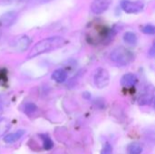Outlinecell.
I'll list each match as a JSON object with an SVG mask.
<instances>
[{"mask_svg": "<svg viewBox=\"0 0 155 154\" xmlns=\"http://www.w3.org/2000/svg\"><path fill=\"white\" fill-rule=\"evenodd\" d=\"M52 79L57 83H64L67 79V73L62 68L56 69L52 74Z\"/></svg>", "mask_w": 155, "mask_h": 154, "instance_id": "obj_9", "label": "cell"}, {"mask_svg": "<svg viewBox=\"0 0 155 154\" xmlns=\"http://www.w3.org/2000/svg\"><path fill=\"white\" fill-rule=\"evenodd\" d=\"M110 58L116 64L121 66H125L131 64L134 60V54L129 49L124 46H119L112 51L110 54Z\"/></svg>", "mask_w": 155, "mask_h": 154, "instance_id": "obj_2", "label": "cell"}, {"mask_svg": "<svg viewBox=\"0 0 155 154\" xmlns=\"http://www.w3.org/2000/svg\"><path fill=\"white\" fill-rule=\"evenodd\" d=\"M101 154H113V147L110 143H106L104 147V150L102 151Z\"/></svg>", "mask_w": 155, "mask_h": 154, "instance_id": "obj_18", "label": "cell"}, {"mask_svg": "<svg viewBox=\"0 0 155 154\" xmlns=\"http://www.w3.org/2000/svg\"><path fill=\"white\" fill-rule=\"evenodd\" d=\"M153 90L149 91L148 89H146L143 93L140 96L139 98V103L141 105H146V104H150L151 102L153 101Z\"/></svg>", "mask_w": 155, "mask_h": 154, "instance_id": "obj_10", "label": "cell"}, {"mask_svg": "<svg viewBox=\"0 0 155 154\" xmlns=\"http://www.w3.org/2000/svg\"><path fill=\"white\" fill-rule=\"evenodd\" d=\"M142 32L145 34H155V25H151V24H147L144 25L141 27Z\"/></svg>", "mask_w": 155, "mask_h": 154, "instance_id": "obj_15", "label": "cell"}, {"mask_svg": "<svg viewBox=\"0 0 155 154\" xmlns=\"http://www.w3.org/2000/svg\"><path fill=\"white\" fill-rule=\"evenodd\" d=\"M9 126L10 124L6 119H0V137L8 131Z\"/></svg>", "mask_w": 155, "mask_h": 154, "instance_id": "obj_14", "label": "cell"}, {"mask_svg": "<svg viewBox=\"0 0 155 154\" xmlns=\"http://www.w3.org/2000/svg\"><path fill=\"white\" fill-rule=\"evenodd\" d=\"M121 7L127 14H138L143 10L144 4L141 1L122 0Z\"/></svg>", "mask_w": 155, "mask_h": 154, "instance_id": "obj_4", "label": "cell"}, {"mask_svg": "<svg viewBox=\"0 0 155 154\" xmlns=\"http://www.w3.org/2000/svg\"><path fill=\"white\" fill-rule=\"evenodd\" d=\"M36 109H37L36 105H35V104H34V103H26V104L25 105V107H24V111H25V113H27V114L34 113L36 111Z\"/></svg>", "mask_w": 155, "mask_h": 154, "instance_id": "obj_16", "label": "cell"}, {"mask_svg": "<svg viewBox=\"0 0 155 154\" xmlns=\"http://www.w3.org/2000/svg\"><path fill=\"white\" fill-rule=\"evenodd\" d=\"M153 46L155 47V39H154V41H153Z\"/></svg>", "mask_w": 155, "mask_h": 154, "instance_id": "obj_23", "label": "cell"}, {"mask_svg": "<svg viewBox=\"0 0 155 154\" xmlns=\"http://www.w3.org/2000/svg\"><path fill=\"white\" fill-rule=\"evenodd\" d=\"M112 0H94L91 5V11L94 15L104 13L111 5Z\"/></svg>", "mask_w": 155, "mask_h": 154, "instance_id": "obj_5", "label": "cell"}, {"mask_svg": "<svg viewBox=\"0 0 155 154\" xmlns=\"http://www.w3.org/2000/svg\"><path fill=\"white\" fill-rule=\"evenodd\" d=\"M21 0H0V5H9L15 3H17Z\"/></svg>", "mask_w": 155, "mask_h": 154, "instance_id": "obj_20", "label": "cell"}, {"mask_svg": "<svg viewBox=\"0 0 155 154\" xmlns=\"http://www.w3.org/2000/svg\"><path fill=\"white\" fill-rule=\"evenodd\" d=\"M149 55L151 56V57H155V47L153 45L151 48H150V50H149Z\"/></svg>", "mask_w": 155, "mask_h": 154, "instance_id": "obj_21", "label": "cell"}, {"mask_svg": "<svg viewBox=\"0 0 155 154\" xmlns=\"http://www.w3.org/2000/svg\"><path fill=\"white\" fill-rule=\"evenodd\" d=\"M124 41L130 45H136L138 43V37L137 35L133 32H126L124 34Z\"/></svg>", "mask_w": 155, "mask_h": 154, "instance_id": "obj_12", "label": "cell"}, {"mask_svg": "<svg viewBox=\"0 0 155 154\" xmlns=\"http://www.w3.org/2000/svg\"><path fill=\"white\" fill-rule=\"evenodd\" d=\"M17 19V13L15 11H8L0 16V26L9 27L15 24Z\"/></svg>", "mask_w": 155, "mask_h": 154, "instance_id": "obj_6", "label": "cell"}, {"mask_svg": "<svg viewBox=\"0 0 155 154\" xmlns=\"http://www.w3.org/2000/svg\"><path fill=\"white\" fill-rule=\"evenodd\" d=\"M42 139H43V142H44V147L45 150H50L52 147H53V142L52 140L47 136V135H41Z\"/></svg>", "mask_w": 155, "mask_h": 154, "instance_id": "obj_17", "label": "cell"}, {"mask_svg": "<svg viewBox=\"0 0 155 154\" xmlns=\"http://www.w3.org/2000/svg\"><path fill=\"white\" fill-rule=\"evenodd\" d=\"M110 74L109 72L104 68H98L94 75V83L99 89H103L109 84Z\"/></svg>", "mask_w": 155, "mask_h": 154, "instance_id": "obj_3", "label": "cell"}, {"mask_svg": "<svg viewBox=\"0 0 155 154\" xmlns=\"http://www.w3.org/2000/svg\"><path fill=\"white\" fill-rule=\"evenodd\" d=\"M30 44H31V39L29 38V36L24 35L15 41L14 49L16 52H24L28 48Z\"/></svg>", "mask_w": 155, "mask_h": 154, "instance_id": "obj_7", "label": "cell"}, {"mask_svg": "<svg viewBox=\"0 0 155 154\" xmlns=\"http://www.w3.org/2000/svg\"><path fill=\"white\" fill-rule=\"evenodd\" d=\"M25 133V131L24 130H19L14 133H10L8 135H6L5 138H4V141L5 143H15L16 141H18Z\"/></svg>", "mask_w": 155, "mask_h": 154, "instance_id": "obj_11", "label": "cell"}, {"mask_svg": "<svg viewBox=\"0 0 155 154\" xmlns=\"http://www.w3.org/2000/svg\"><path fill=\"white\" fill-rule=\"evenodd\" d=\"M30 5H42V4H46L49 3L53 0H28Z\"/></svg>", "mask_w": 155, "mask_h": 154, "instance_id": "obj_19", "label": "cell"}, {"mask_svg": "<svg viewBox=\"0 0 155 154\" xmlns=\"http://www.w3.org/2000/svg\"><path fill=\"white\" fill-rule=\"evenodd\" d=\"M142 152H143V148L137 143H133L128 146V153L129 154H141Z\"/></svg>", "mask_w": 155, "mask_h": 154, "instance_id": "obj_13", "label": "cell"}, {"mask_svg": "<svg viewBox=\"0 0 155 154\" xmlns=\"http://www.w3.org/2000/svg\"><path fill=\"white\" fill-rule=\"evenodd\" d=\"M153 107H154V109H155V97L153 98Z\"/></svg>", "mask_w": 155, "mask_h": 154, "instance_id": "obj_22", "label": "cell"}, {"mask_svg": "<svg viewBox=\"0 0 155 154\" xmlns=\"http://www.w3.org/2000/svg\"><path fill=\"white\" fill-rule=\"evenodd\" d=\"M65 42H66L65 39L61 36H52V37H47L45 39H43L39 41L30 50L27 55V59H32L40 54L58 49L62 47L63 45H64Z\"/></svg>", "mask_w": 155, "mask_h": 154, "instance_id": "obj_1", "label": "cell"}, {"mask_svg": "<svg viewBox=\"0 0 155 154\" xmlns=\"http://www.w3.org/2000/svg\"><path fill=\"white\" fill-rule=\"evenodd\" d=\"M137 82H138L137 76L134 74H132V73L125 74L121 79V84L124 87H127V88L134 86L137 84Z\"/></svg>", "mask_w": 155, "mask_h": 154, "instance_id": "obj_8", "label": "cell"}]
</instances>
